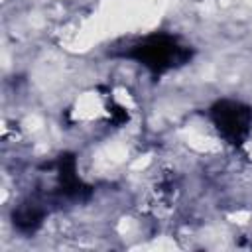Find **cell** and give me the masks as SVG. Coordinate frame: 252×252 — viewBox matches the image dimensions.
I'll use <instances>...</instances> for the list:
<instances>
[{"mask_svg":"<svg viewBox=\"0 0 252 252\" xmlns=\"http://www.w3.org/2000/svg\"><path fill=\"white\" fill-rule=\"evenodd\" d=\"M118 55L159 77L185 67L193 59V47L175 33L152 32L120 47Z\"/></svg>","mask_w":252,"mask_h":252,"instance_id":"obj_1","label":"cell"},{"mask_svg":"<svg viewBox=\"0 0 252 252\" xmlns=\"http://www.w3.org/2000/svg\"><path fill=\"white\" fill-rule=\"evenodd\" d=\"M209 120L217 134L230 146L240 148L252 136V106L234 98H219L209 108Z\"/></svg>","mask_w":252,"mask_h":252,"instance_id":"obj_2","label":"cell"},{"mask_svg":"<svg viewBox=\"0 0 252 252\" xmlns=\"http://www.w3.org/2000/svg\"><path fill=\"white\" fill-rule=\"evenodd\" d=\"M250 246H252V242H250Z\"/></svg>","mask_w":252,"mask_h":252,"instance_id":"obj_3","label":"cell"}]
</instances>
